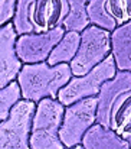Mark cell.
I'll return each instance as SVG.
<instances>
[{
	"label": "cell",
	"instance_id": "cell-1",
	"mask_svg": "<svg viewBox=\"0 0 131 149\" xmlns=\"http://www.w3.org/2000/svg\"><path fill=\"white\" fill-rule=\"evenodd\" d=\"M69 64L49 65L46 61L25 64L17 75L22 99L39 103L43 99H58L59 91L72 78Z\"/></svg>",
	"mask_w": 131,
	"mask_h": 149
},
{
	"label": "cell",
	"instance_id": "cell-2",
	"mask_svg": "<svg viewBox=\"0 0 131 149\" xmlns=\"http://www.w3.org/2000/svg\"><path fill=\"white\" fill-rule=\"evenodd\" d=\"M68 12V0H17L12 23L17 36L43 33L62 26Z\"/></svg>",
	"mask_w": 131,
	"mask_h": 149
},
{
	"label": "cell",
	"instance_id": "cell-3",
	"mask_svg": "<svg viewBox=\"0 0 131 149\" xmlns=\"http://www.w3.org/2000/svg\"><path fill=\"white\" fill-rule=\"evenodd\" d=\"M65 106L58 99H43L36 103L30 127V149H65L59 138Z\"/></svg>",
	"mask_w": 131,
	"mask_h": 149
},
{
	"label": "cell",
	"instance_id": "cell-4",
	"mask_svg": "<svg viewBox=\"0 0 131 149\" xmlns=\"http://www.w3.org/2000/svg\"><path fill=\"white\" fill-rule=\"evenodd\" d=\"M117 65L112 55L107 56L101 64L92 68L89 72L81 77H72L69 83L59 91L58 100L65 107L89 97H97L102 84L114 78L117 74Z\"/></svg>",
	"mask_w": 131,
	"mask_h": 149
},
{
	"label": "cell",
	"instance_id": "cell-5",
	"mask_svg": "<svg viewBox=\"0 0 131 149\" xmlns=\"http://www.w3.org/2000/svg\"><path fill=\"white\" fill-rule=\"evenodd\" d=\"M111 55V32L89 25L81 32V44L75 58L71 61L74 77H81Z\"/></svg>",
	"mask_w": 131,
	"mask_h": 149
},
{
	"label": "cell",
	"instance_id": "cell-6",
	"mask_svg": "<svg viewBox=\"0 0 131 149\" xmlns=\"http://www.w3.org/2000/svg\"><path fill=\"white\" fill-rule=\"evenodd\" d=\"M97 97L79 100L65 107L59 138L65 148H74L82 143L88 130L97 123Z\"/></svg>",
	"mask_w": 131,
	"mask_h": 149
},
{
	"label": "cell",
	"instance_id": "cell-7",
	"mask_svg": "<svg viewBox=\"0 0 131 149\" xmlns=\"http://www.w3.org/2000/svg\"><path fill=\"white\" fill-rule=\"evenodd\" d=\"M36 103L19 100L6 120L0 123V149H30V127Z\"/></svg>",
	"mask_w": 131,
	"mask_h": 149
},
{
	"label": "cell",
	"instance_id": "cell-8",
	"mask_svg": "<svg viewBox=\"0 0 131 149\" xmlns=\"http://www.w3.org/2000/svg\"><path fill=\"white\" fill-rule=\"evenodd\" d=\"M63 26L43 33H26L17 36L16 54L23 64H38L48 61L52 49L65 35Z\"/></svg>",
	"mask_w": 131,
	"mask_h": 149
},
{
	"label": "cell",
	"instance_id": "cell-9",
	"mask_svg": "<svg viewBox=\"0 0 131 149\" xmlns=\"http://www.w3.org/2000/svg\"><path fill=\"white\" fill-rule=\"evenodd\" d=\"M17 33L12 22L0 26V88L17 80L23 62L16 54Z\"/></svg>",
	"mask_w": 131,
	"mask_h": 149
},
{
	"label": "cell",
	"instance_id": "cell-10",
	"mask_svg": "<svg viewBox=\"0 0 131 149\" xmlns=\"http://www.w3.org/2000/svg\"><path fill=\"white\" fill-rule=\"evenodd\" d=\"M131 90V71H117L115 77L102 84L97 96V123L110 129V116L115 100Z\"/></svg>",
	"mask_w": 131,
	"mask_h": 149
},
{
	"label": "cell",
	"instance_id": "cell-11",
	"mask_svg": "<svg viewBox=\"0 0 131 149\" xmlns=\"http://www.w3.org/2000/svg\"><path fill=\"white\" fill-rule=\"evenodd\" d=\"M111 55L118 71H131V20L111 32Z\"/></svg>",
	"mask_w": 131,
	"mask_h": 149
},
{
	"label": "cell",
	"instance_id": "cell-12",
	"mask_svg": "<svg viewBox=\"0 0 131 149\" xmlns=\"http://www.w3.org/2000/svg\"><path fill=\"white\" fill-rule=\"evenodd\" d=\"M84 149H131L130 142L120 138L114 130L95 123L82 139Z\"/></svg>",
	"mask_w": 131,
	"mask_h": 149
},
{
	"label": "cell",
	"instance_id": "cell-13",
	"mask_svg": "<svg viewBox=\"0 0 131 149\" xmlns=\"http://www.w3.org/2000/svg\"><path fill=\"white\" fill-rule=\"evenodd\" d=\"M110 129L124 141L131 142V90L115 100L110 116Z\"/></svg>",
	"mask_w": 131,
	"mask_h": 149
},
{
	"label": "cell",
	"instance_id": "cell-14",
	"mask_svg": "<svg viewBox=\"0 0 131 149\" xmlns=\"http://www.w3.org/2000/svg\"><path fill=\"white\" fill-rule=\"evenodd\" d=\"M81 44V33L79 32H65L63 38L58 42V45L52 49L48 64L58 65V64H71L79 49Z\"/></svg>",
	"mask_w": 131,
	"mask_h": 149
},
{
	"label": "cell",
	"instance_id": "cell-15",
	"mask_svg": "<svg viewBox=\"0 0 131 149\" xmlns=\"http://www.w3.org/2000/svg\"><path fill=\"white\" fill-rule=\"evenodd\" d=\"M89 0H68L69 12L63 20V29L66 32H82L87 29L89 23L87 13V6Z\"/></svg>",
	"mask_w": 131,
	"mask_h": 149
},
{
	"label": "cell",
	"instance_id": "cell-16",
	"mask_svg": "<svg viewBox=\"0 0 131 149\" xmlns=\"http://www.w3.org/2000/svg\"><path fill=\"white\" fill-rule=\"evenodd\" d=\"M87 13L89 23L112 32L117 28V22L110 16L107 10V0H89L87 6Z\"/></svg>",
	"mask_w": 131,
	"mask_h": 149
},
{
	"label": "cell",
	"instance_id": "cell-17",
	"mask_svg": "<svg viewBox=\"0 0 131 149\" xmlns=\"http://www.w3.org/2000/svg\"><path fill=\"white\" fill-rule=\"evenodd\" d=\"M19 100H22V93L17 81H13L7 87L0 88V123L9 117L10 110Z\"/></svg>",
	"mask_w": 131,
	"mask_h": 149
},
{
	"label": "cell",
	"instance_id": "cell-18",
	"mask_svg": "<svg viewBox=\"0 0 131 149\" xmlns=\"http://www.w3.org/2000/svg\"><path fill=\"white\" fill-rule=\"evenodd\" d=\"M107 10L117 26L131 20V0H107Z\"/></svg>",
	"mask_w": 131,
	"mask_h": 149
},
{
	"label": "cell",
	"instance_id": "cell-19",
	"mask_svg": "<svg viewBox=\"0 0 131 149\" xmlns=\"http://www.w3.org/2000/svg\"><path fill=\"white\" fill-rule=\"evenodd\" d=\"M17 0H0V26L13 20Z\"/></svg>",
	"mask_w": 131,
	"mask_h": 149
},
{
	"label": "cell",
	"instance_id": "cell-20",
	"mask_svg": "<svg viewBox=\"0 0 131 149\" xmlns=\"http://www.w3.org/2000/svg\"><path fill=\"white\" fill-rule=\"evenodd\" d=\"M65 149H84L82 145H78V146H74V148H65Z\"/></svg>",
	"mask_w": 131,
	"mask_h": 149
},
{
	"label": "cell",
	"instance_id": "cell-21",
	"mask_svg": "<svg viewBox=\"0 0 131 149\" xmlns=\"http://www.w3.org/2000/svg\"><path fill=\"white\" fill-rule=\"evenodd\" d=\"M130 146H131V142H130Z\"/></svg>",
	"mask_w": 131,
	"mask_h": 149
}]
</instances>
